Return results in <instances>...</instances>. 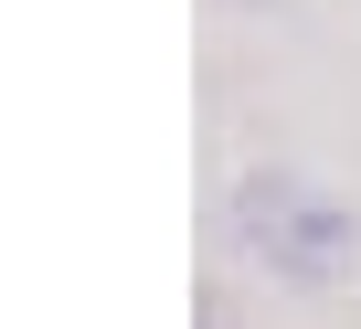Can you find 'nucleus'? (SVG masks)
<instances>
[{"mask_svg":"<svg viewBox=\"0 0 361 329\" xmlns=\"http://www.w3.org/2000/svg\"><path fill=\"white\" fill-rule=\"evenodd\" d=\"M266 276H276V287H298V297H329V287H350V276H361V213H350L340 192H308Z\"/></svg>","mask_w":361,"mask_h":329,"instance_id":"obj_1","label":"nucleus"},{"mask_svg":"<svg viewBox=\"0 0 361 329\" xmlns=\"http://www.w3.org/2000/svg\"><path fill=\"white\" fill-rule=\"evenodd\" d=\"M319 181L308 170H287V159H255V170H234V192H224V234H234V255L266 276L276 266V244H287V223H298V202H308Z\"/></svg>","mask_w":361,"mask_h":329,"instance_id":"obj_2","label":"nucleus"},{"mask_svg":"<svg viewBox=\"0 0 361 329\" xmlns=\"http://www.w3.org/2000/svg\"><path fill=\"white\" fill-rule=\"evenodd\" d=\"M192 329H245V318H234V297H224V287H202V308H192Z\"/></svg>","mask_w":361,"mask_h":329,"instance_id":"obj_3","label":"nucleus"},{"mask_svg":"<svg viewBox=\"0 0 361 329\" xmlns=\"http://www.w3.org/2000/svg\"><path fill=\"white\" fill-rule=\"evenodd\" d=\"M234 11H266V0H234Z\"/></svg>","mask_w":361,"mask_h":329,"instance_id":"obj_4","label":"nucleus"}]
</instances>
